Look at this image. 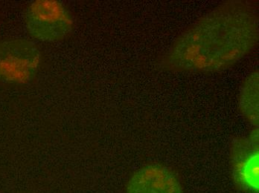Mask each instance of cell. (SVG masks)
I'll return each instance as SVG.
<instances>
[{
  "label": "cell",
  "instance_id": "cell-3",
  "mask_svg": "<svg viewBox=\"0 0 259 193\" xmlns=\"http://www.w3.org/2000/svg\"><path fill=\"white\" fill-rule=\"evenodd\" d=\"M42 54L37 45L23 38L0 42V82L24 85L36 78Z\"/></svg>",
  "mask_w": 259,
  "mask_h": 193
},
{
  "label": "cell",
  "instance_id": "cell-4",
  "mask_svg": "<svg viewBox=\"0 0 259 193\" xmlns=\"http://www.w3.org/2000/svg\"><path fill=\"white\" fill-rule=\"evenodd\" d=\"M230 164L235 184L245 192L258 193L259 189L258 128L246 137L233 140Z\"/></svg>",
  "mask_w": 259,
  "mask_h": 193
},
{
  "label": "cell",
  "instance_id": "cell-1",
  "mask_svg": "<svg viewBox=\"0 0 259 193\" xmlns=\"http://www.w3.org/2000/svg\"><path fill=\"white\" fill-rule=\"evenodd\" d=\"M258 40L255 6L247 1L230 0L185 29L161 56L158 65L168 72H222L247 56Z\"/></svg>",
  "mask_w": 259,
  "mask_h": 193
},
{
  "label": "cell",
  "instance_id": "cell-2",
  "mask_svg": "<svg viewBox=\"0 0 259 193\" xmlns=\"http://www.w3.org/2000/svg\"><path fill=\"white\" fill-rule=\"evenodd\" d=\"M25 24L33 38L41 42H58L72 32L74 20L61 2L36 0L26 9Z\"/></svg>",
  "mask_w": 259,
  "mask_h": 193
},
{
  "label": "cell",
  "instance_id": "cell-5",
  "mask_svg": "<svg viewBox=\"0 0 259 193\" xmlns=\"http://www.w3.org/2000/svg\"><path fill=\"white\" fill-rule=\"evenodd\" d=\"M127 193H183L176 174L167 166L149 164L134 172Z\"/></svg>",
  "mask_w": 259,
  "mask_h": 193
},
{
  "label": "cell",
  "instance_id": "cell-6",
  "mask_svg": "<svg viewBox=\"0 0 259 193\" xmlns=\"http://www.w3.org/2000/svg\"><path fill=\"white\" fill-rule=\"evenodd\" d=\"M258 71L249 74L244 80L239 95V109L246 120L258 127Z\"/></svg>",
  "mask_w": 259,
  "mask_h": 193
}]
</instances>
